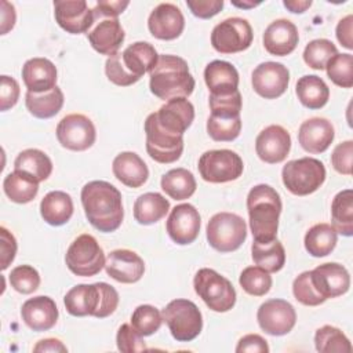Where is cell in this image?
<instances>
[{
	"label": "cell",
	"mask_w": 353,
	"mask_h": 353,
	"mask_svg": "<svg viewBox=\"0 0 353 353\" xmlns=\"http://www.w3.org/2000/svg\"><path fill=\"white\" fill-rule=\"evenodd\" d=\"M81 204L88 222L99 232L110 233L120 228L124 210L117 188L106 181H91L81 189Z\"/></svg>",
	"instance_id": "6da1fadb"
},
{
	"label": "cell",
	"mask_w": 353,
	"mask_h": 353,
	"mask_svg": "<svg viewBox=\"0 0 353 353\" xmlns=\"http://www.w3.org/2000/svg\"><path fill=\"white\" fill-rule=\"evenodd\" d=\"M159 54L148 41L130 44L123 52L109 57L105 62L106 77L116 85L128 87L156 66Z\"/></svg>",
	"instance_id": "7a4b0ae2"
},
{
	"label": "cell",
	"mask_w": 353,
	"mask_h": 353,
	"mask_svg": "<svg viewBox=\"0 0 353 353\" xmlns=\"http://www.w3.org/2000/svg\"><path fill=\"white\" fill-rule=\"evenodd\" d=\"M194 79L188 62L176 55H159L156 66L150 72V92L163 101L188 98L194 90Z\"/></svg>",
	"instance_id": "3957f363"
},
{
	"label": "cell",
	"mask_w": 353,
	"mask_h": 353,
	"mask_svg": "<svg viewBox=\"0 0 353 353\" xmlns=\"http://www.w3.org/2000/svg\"><path fill=\"white\" fill-rule=\"evenodd\" d=\"M281 208L280 194L272 186L261 183L250 190L247 211L254 241L269 243L276 239Z\"/></svg>",
	"instance_id": "277c9868"
},
{
	"label": "cell",
	"mask_w": 353,
	"mask_h": 353,
	"mask_svg": "<svg viewBox=\"0 0 353 353\" xmlns=\"http://www.w3.org/2000/svg\"><path fill=\"white\" fill-rule=\"evenodd\" d=\"M63 303L68 313L72 316L105 319L117 309L119 294L112 285L103 281L77 284L66 292Z\"/></svg>",
	"instance_id": "5b68a950"
},
{
	"label": "cell",
	"mask_w": 353,
	"mask_h": 353,
	"mask_svg": "<svg viewBox=\"0 0 353 353\" xmlns=\"http://www.w3.org/2000/svg\"><path fill=\"white\" fill-rule=\"evenodd\" d=\"M211 114L207 120V132L216 142H232L241 131V94H210Z\"/></svg>",
	"instance_id": "8992f818"
},
{
	"label": "cell",
	"mask_w": 353,
	"mask_h": 353,
	"mask_svg": "<svg viewBox=\"0 0 353 353\" xmlns=\"http://www.w3.org/2000/svg\"><path fill=\"white\" fill-rule=\"evenodd\" d=\"M281 179L288 192L295 196L314 193L325 181L324 164L313 157L290 160L281 170Z\"/></svg>",
	"instance_id": "52a82bcc"
},
{
	"label": "cell",
	"mask_w": 353,
	"mask_h": 353,
	"mask_svg": "<svg viewBox=\"0 0 353 353\" xmlns=\"http://www.w3.org/2000/svg\"><path fill=\"white\" fill-rule=\"evenodd\" d=\"M193 287L196 294L203 299L208 309L214 312H228L236 303L234 287L226 277H223L214 269H200L194 274Z\"/></svg>",
	"instance_id": "ba28073f"
},
{
	"label": "cell",
	"mask_w": 353,
	"mask_h": 353,
	"mask_svg": "<svg viewBox=\"0 0 353 353\" xmlns=\"http://www.w3.org/2000/svg\"><path fill=\"white\" fill-rule=\"evenodd\" d=\"M163 321L174 339L190 342L203 330V316L200 309L189 299H174L161 312Z\"/></svg>",
	"instance_id": "9c48e42d"
},
{
	"label": "cell",
	"mask_w": 353,
	"mask_h": 353,
	"mask_svg": "<svg viewBox=\"0 0 353 353\" xmlns=\"http://www.w3.org/2000/svg\"><path fill=\"white\" fill-rule=\"evenodd\" d=\"M208 244L219 252H232L247 239L245 221L233 212H218L207 223Z\"/></svg>",
	"instance_id": "30bf717a"
},
{
	"label": "cell",
	"mask_w": 353,
	"mask_h": 353,
	"mask_svg": "<svg viewBox=\"0 0 353 353\" xmlns=\"http://www.w3.org/2000/svg\"><path fill=\"white\" fill-rule=\"evenodd\" d=\"M105 254L97 239L91 234L77 236L69 245L65 262L68 269L81 277L95 276L105 268Z\"/></svg>",
	"instance_id": "8fae6325"
},
{
	"label": "cell",
	"mask_w": 353,
	"mask_h": 353,
	"mask_svg": "<svg viewBox=\"0 0 353 353\" xmlns=\"http://www.w3.org/2000/svg\"><path fill=\"white\" fill-rule=\"evenodd\" d=\"M200 176L211 183H225L240 178L244 170L241 157L229 149L207 150L199 159Z\"/></svg>",
	"instance_id": "7c38bea8"
},
{
	"label": "cell",
	"mask_w": 353,
	"mask_h": 353,
	"mask_svg": "<svg viewBox=\"0 0 353 353\" xmlns=\"http://www.w3.org/2000/svg\"><path fill=\"white\" fill-rule=\"evenodd\" d=\"M146 152L157 163L170 164L176 161L183 152V135L163 128L153 113L145 120Z\"/></svg>",
	"instance_id": "4fadbf2b"
},
{
	"label": "cell",
	"mask_w": 353,
	"mask_h": 353,
	"mask_svg": "<svg viewBox=\"0 0 353 353\" xmlns=\"http://www.w3.org/2000/svg\"><path fill=\"white\" fill-rule=\"evenodd\" d=\"M254 39L252 28L244 18L232 17L215 25L211 32V44L221 54H236L247 50Z\"/></svg>",
	"instance_id": "5bb4252c"
},
{
	"label": "cell",
	"mask_w": 353,
	"mask_h": 353,
	"mask_svg": "<svg viewBox=\"0 0 353 353\" xmlns=\"http://www.w3.org/2000/svg\"><path fill=\"white\" fill-rule=\"evenodd\" d=\"M58 142L74 152H83L91 148L95 142L97 132L94 123L84 114L72 113L65 116L57 125Z\"/></svg>",
	"instance_id": "9a60e30c"
},
{
	"label": "cell",
	"mask_w": 353,
	"mask_h": 353,
	"mask_svg": "<svg viewBox=\"0 0 353 353\" xmlns=\"http://www.w3.org/2000/svg\"><path fill=\"white\" fill-rule=\"evenodd\" d=\"M256 320L262 331L273 336H281L294 328L296 312L290 302L273 298L259 306Z\"/></svg>",
	"instance_id": "2e32d148"
},
{
	"label": "cell",
	"mask_w": 353,
	"mask_h": 353,
	"mask_svg": "<svg viewBox=\"0 0 353 353\" xmlns=\"http://www.w3.org/2000/svg\"><path fill=\"white\" fill-rule=\"evenodd\" d=\"M252 88L265 99L281 97L290 83V72L280 62H262L252 72Z\"/></svg>",
	"instance_id": "e0dca14e"
},
{
	"label": "cell",
	"mask_w": 353,
	"mask_h": 353,
	"mask_svg": "<svg viewBox=\"0 0 353 353\" xmlns=\"http://www.w3.org/2000/svg\"><path fill=\"white\" fill-rule=\"evenodd\" d=\"M200 214L194 205L189 203L175 205L165 222V229L170 239L179 244L186 245L193 243L200 232Z\"/></svg>",
	"instance_id": "ac0fdd59"
},
{
	"label": "cell",
	"mask_w": 353,
	"mask_h": 353,
	"mask_svg": "<svg viewBox=\"0 0 353 353\" xmlns=\"http://www.w3.org/2000/svg\"><path fill=\"white\" fill-rule=\"evenodd\" d=\"M310 281L317 294L325 301L346 294L350 287L349 272L336 262L323 263L310 270Z\"/></svg>",
	"instance_id": "d6986e66"
},
{
	"label": "cell",
	"mask_w": 353,
	"mask_h": 353,
	"mask_svg": "<svg viewBox=\"0 0 353 353\" xmlns=\"http://www.w3.org/2000/svg\"><path fill=\"white\" fill-rule=\"evenodd\" d=\"M54 17L57 23L70 34L87 32L95 21L94 11L85 0L54 1Z\"/></svg>",
	"instance_id": "ffe728a7"
},
{
	"label": "cell",
	"mask_w": 353,
	"mask_h": 353,
	"mask_svg": "<svg viewBox=\"0 0 353 353\" xmlns=\"http://www.w3.org/2000/svg\"><path fill=\"white\" fill-rule=\"evenodd\" d=\"M290 149V132L277 124H272L263 128L255 139V152L258 157L268 164H277L285 160Z\"/></svg>",
	"instance_id": "44dd1931"
},
{
	"label": "cell",
	"mask_w": 353,
	"mask_h": 353,
	"mask_svg": "<svg viewBox=\"0 0 353 353\" xmlns=\"http://www.w3.org/2000/svg\"><path fill=\"white\" fill-rule=\"evenodd\" d=\"M105 270L113 280L124 284H132L139 281L143 276L145 263L137 252L127 248H119L108 254Z\"/></svg>",
	"instance_id": "7402d4cb"
},
{
	"label": "cell",
	"mask_w": 353,
	"mask_h": 353,
	"mask_svg": "<svg viewBox=\"0 0 353 353\" xmlns=\"http://www.w3.org/2000/svg\"><path fill=\"white\" fill-rule=\"evenodd\" d=\"M148 28L159 40H174L181 36L185 28L182 11L172 3H160L148 18Z\"/></svg>",
	"instance_id": "603a6c76"
},
{
	"label": "cell",
	"mask_w": 353,
	"mask_h": 353,
	"mask_svg": "<svg viewBox=\"0 0 353 353\" xmlns=\"http://www.w3.org/2000/svg\"><path fill=\"white\" fill-rule=\"evenodd\" d=\"M153 114L163 128L183 135L194 120V108L186 98H174L167 101Z\"/></svg>",
	"instance_id": "cb8c5ba5"
},
{
	"label": "cell",
	"mask_w": 353,
	"mask_h": 353,
	"mask_svg": "<svg viewBox=\"0 0 353 353\" xmlns=\"http://www.w3.org/2000/svg\"><path fill=\"white\" fill-rule=\"evenodd\" d=\"M335 137L334 125L324 117L305 120L298 131V141L303 150L317 154L325 152Z\"/></svg>",
	"instance_id": "d4e9b609"
},
{
	"label": "cell",
	"mask_w": 353,
	"mask_h": 353,
	"mask_svg": "<svg viewBox=\"0 0 353 353\" xmlns=\"http://www.w3.org/2000/svg\"><path fill=\"white\" fill-rule=\"evenodd\" d=\"M23 323L33 331L51 330L58 320V307L52 298L39 295L23 302L21 309Z\"/></svg>",
	"instance_id": "484cf974"
},
{
	"label": "cell",
	"mask_w": 353,
	"mask_h": 353,
	"mask_svg": "<svg viewBox=\"0 0 353 353\" xmlns=\"http://www.w3.org/2000/svg\"><path fill=\"white\" fill-rule=\"evenodd\" d=\"M299 41V33L296 26L284 18L273 21L263 33L265 50L277 57L291 54Z\"/></svg>",
	"instance_id": "4316f807"
},
{
	"label": "cell",
	"mask_w": 353,
	"mask_h": 353,
	"mask_svg": "<svg viewBox=\"0 0 353 353\" xmlns=\"http://www.w3.org/2000/svg\"><path fill=\"white\" fill-rule=\"evenodd\" d=\"M88 41L92 48L102 55H114L121 47L125 33L117 18H106L95 25L88 33Z\"/></svg>",
	"instance_id": "83f0119b"
},
{
	"label": "cell",
	"mask_w": 353,
	"mask_h": 353,
	"mask_svg": "<svg viewBox=\"0 0 353 353\" xmlns=\"http://www.w3.org/2000/svg\"><path fill=\"white\" fill-rule=\"evenodd\" d=\"M22 79L30 92H46L57 87V68L47 58L28 59L22 66Z\"/></svg>",
	"instance_id": "f1b7e54d"
},
{
	"label": "cell",
	"mask_w": 353,
	"mask_h": 353,
	"mask_svg": "<svg viewBox=\"0 0 353 353\" xmlns=\"http://www.w3.org/2000/svg\"><path fill=\"white\" fill-rule=\"evenodd\" d=\"M204 81L211 95H229L239 91V72L226 61L210 62L204 69Z\"/></svg>",
	"instance_id": "f546056e"
},
{
	"label": "cell",
	"mask_w": 353,
	"mask_h": 353,
	"mask_svg": "<svg viewBox=\"0 0 353 353\" xmlns=\"http://www.w3.org/2000/svg\"><path fill=\"white\" fill-rule=\"evenodd\" d=\"M113 175L128 188L142 186L149 176V170L145 161L134 152L119 153L112 163Z\"/></svg>",
	"instance_id": "4dcf8cb0"
},
{
	"label": "cell",
	"mask_w": 353,
	"mask_h": 353,
	"mask_svg": "<svg viewBox=\"0 0 353 353\" xmlns=\"http://www.w3.org/2000/svg\"><path fill=\"white\" fill-rule=\"evenodd\" d=\"M40 214L51 226L65 225L73 215L72 197L62 190L48 192L40 203Z\"/></svg>",
	"instance_id": "1f68e13d"
},
{
	"label": "cell",
	"mask_w": 353,
	"mask_h": 353,
	"mask_svg": "<svg viewBox=\"0 0 353 353\" xmlns=\"http://www.w3.org/2000/svg\"><path fill=\"white\" fill-rule=\"evenodd\" d=\"M299 102L307 109H321L330 98V88L325 81L316 74L302 76L295 87Z\"/></svg>",
	"instance_id": "d6a6232c"
},
{
	"label": "cell",
	"mask_w": 353,
	"mask_h": 353,
	"mask_svg": "<svg viewBox=\"0 0 353 353\" xmlns=\"http://www.w3.org/2000/svg\"><path fill=\"white\" fill-rule=\"evenodd\" d=\"M170 210V201L160 193L148 192L141 194L134 203V218L141 225L159 222Z\"/></svg>",
	"instance_id": "836d02e7"
},
{
	"label": "cell",
	"mask_w": 353,
	"mask_h": 353,
	"mask_svg": "<svg viewBox=\"0 0 353 353\" xmlns=\"http://www.w3.org/2000/svg\"><path fill=\"white\" fill-rule=\"evenodd\" d=\"M63 92L57 85L46 92H30L25 95V105L30 114L37 119H50L54 117L63 106Z\"/></svg>",
	"instance_id": "e575fe53"
},
{
	"label": "cell",
	"mask_w": 353,
	"mask_h": 353,
	"mask_svg": "<svg viewBox=\"0 0 353 353\" xmlns=\"http://www.w3.org/2000/svg\"><path fill=\"white\" fill-rule=\"evenodd\" d=\"M3 190L11 201L18 204H26L37 196L39 182L30 175L14 170L4 178Z\"/></svg>",
	"instance_id": "d590c367"
},
{
	"label": "cell",
	"mask_w": 353,
	"mask_h": 353,
	"mask_svg": "<svg viewBox=\"0 0 353 353\" xmlns=\"http://www.w3.org/2000/svg\"><path fill=\"white\" fill-rule=\"evenodd\" d=\"M14 170L22 171L34 178L37 182H41L51 175L52 161L40 149H25L17 156Z\"/></svg>",
	"instance_id": "8d00e7d4"
},
{
	"label": "cell",
	"mask_w": 353,
	"mask_h": 353,
	"mask_svg": "<svg viewBox=\"0 0 353 353\" xmlns=\"http://www.w3.org/2000/svg\"><path fill=\"white\" fill-rule=\"evenodd\" d=\"M305 248L314 256L321 258L331 254L338 243V233L330 223L313 225L305 234Z\"/></svg>",
	"instance_id": "74e56055"
},
{
	"label": "cell",
	"mask_w": 353,
	"mask_h": 353,
	"mask_svg": "<svg viewBox=\"0 0 353 353\" xmlns=\"http://www.w3.org/2000/svg\"><path fill=\"white\" fill-rule=\"evenodd\" d=\"M331 221L336 233L350 237L353 234V190L345 189L335 194L331 203Z\"/></svg>",
	"instance_id": "f35d334b"
},
{
	"label": "cell",
	"mask_w": 353,
	"mask_h": 353,
	"mask_svg": "<svg viewBox=\"0 0 353 353\" xmlns=\"http://www.w3.org/2000/svg\"><path fill=\"white\" fill-rule=\"evenodd\" d=\"M163 192L174 200H186L196 192V179L186 168H174L165 172L160 181Z\"/></svg>",
	"instance_id": "ab89813d"
},
{
	"label": "cell",
	"mask_w": 353,
	"mask_h": 353,
	"mask_svg": "<svg viewBox=\"0 0 353 353\" xmlns=\"http://www.w3.org/2000/svg\"><path fill=\"white\" fill-rule=\"evenodd\" d=\"M251 254L255 265L269 273L281 270L285 263V251L277 239L269 243L254 241L251 245Z\"/></svg>",
	"instance_id": "60d3db41"
},
{
	"label": "cell",
	"mask_w": 353,
	"mask_h": 353,
	"mask_svg": "<svg viewBox=\"0 0 353 353\" xmlns=\"http://www.w3.org/2000/svg\"><path fill=\"white\" fill-rule=\"evenodd\" d=\"M314 346L320 353H350L352 345L347 336L334 325H323L314 334Z\"/></svg>",
	"instance_id": "b9f144b4"
},
{
	"label": "cell",
	"mask_w": 353,
	"mask_h": 353,
	"mask_svg": "<svg viewBox=\"0 0 353 353\" xmlns=\"http://www.w3.org/2000/svg\"><path fill=\"white\" fill-rule=\"evenodd\" d=\"M338 54L335 44L327 39H316L306 44L303 50V61L305 63L316 70L325 69L327 62Z\"/></svg>",
	"instance_id": "7bdbcfd3"
},
{
	"label": "cell",
	"mask_w": 353,
	"mask_h": 353,
	"mask_svg": "<svg viewBox=\"0 0 353 353\" xmlns=\"http://www.w3.org/2000/svg\"><path fill=\"white\" fill-rule=\"evenodd\" d=\"M241 288L254 296H263L272 288V276L259 266H247L239 277Z\"/></svg>",
	"instance_id": "ee69618b"
},
{
	"label": "cell",
	"mask_w": 353,
	"mask_h": 353,
	"mask_svg": "<svg viewBox=\"0 0 353 353\" xmlns=\"http://www.w3.org/2000/svg\"><path fill=\"white\" fill-rule=\"evenodd\" d=\"M163 317L157 307L152 305H139L131 316V325L141 336H149L161 327Z\"/></svg>",
	"instance_id": "f6af8a7d"
},
{
	"label": "cell",
	"mask_w": 353,
	"mask_h": 353,
	"mask_svg": "<svg viewBox=\"0 0 353 353\" xmlns=\"http://www.w3.org/2000/svg\"><path fill=\"white\" fill-rule=\"evenodd\" d=\"M330 80L342 87L350 88L353 85V57L352 54H336L325 65Z\"/></svg>",
	"instance_id": "bcb514c9"
},
{
	"label": "cell",
	"mask_w": 353,
	"mask_h": 353,
	"mask_svg": "<svg viewBox=\"0 0 353 353\" xmlns=\"http://www.w3.org/2000/svg\"><path fill=\"white\" fill-rule=\"evenodd\" d=\"M10 284L19 294H32L40 285V274L30 265L15 266L10 273Z\"/></svg>",
	"instance_id": "7dc6e473"
},
{
	"label": "cell",
	"mask_w": 353,
	"mask_h": 353,
	"mask_svg": "<svg viewBox=\"0 0 353 353\" xmlns=\"http://www.w3.org/2000/svg\"><path fill=\"white\" fill-rule=\"evenodd\" d=\"M292 294L298 302L305 306H317L325 302L323 296L317 294L312 281H310V270L301 273L292 283Z\"/></svg>",
	"instance_id": "c3c4849f"
},
{
	"label": "cell",
	"mask_w": 353,
	"mask_h": 353,
	"mask_svg": "<svg viewBox=\"0 0 353 353\" xmlns=\"http://www.w3.org/2000/svg\"><path fill=\"white\" fill-rule=\"evenodd\" d=\"M131 324H123L120 325L117 335H116V343L117 349L124 353H132V352H143L146 350V343Z\"/></svg>",
	"instance_id": "681fc988"
},
{
	"label": "cell",
	"mask_w": 353,
	"mask_h": 353,
	"mask_svg": "<svg viewBox=\"0 0 353 353\" xmlns=\"http://www.w3.org/2000/svg\"><path fill=\"white\" fill-rule=\"evenodd\" d=\"M352 159H353V141H345L338 143L331 154V164L334 170L343 175H352Z\"/></svg>",
	"instance_id": "f907efd6"
},
{
	"label": "cell",
	"mask_w": 353,
	"mask_h": 353,
	"mask_svg": "<svg viewBox=\"0 0 353 353\" xmlns=\"http://www.w3.org/2000/svg\"><path fill=\"white\" fill-rule=\"evenodd\" d=\"M19 98V84L14 77L3 74L0 77V109L3 112L12 108Z\"/></svg>",
	"instance_id": "816d5d0a"
},
{
	"label": "cell",
	"mask_w": 353,
	"mask_h": 353,
	"mask_svg": "<svg viewBox=\"0 0 353 353\" xmlns=\"http://www.w3.org/2000/svg\"><path fill=\"white\" fill-rule=\"evenodd\" d=\"M17 254V240L4 226L0 228V268L6 270Z\"/></svg>",
	"instance_id": "f5cc1de1"
},
{
	"label": "cell",
	"mask_w": 353,
	"mask_h": 353,
	"mask_svg": "<svg viewBox=\"0 0 353 353\" xmlns=\"http://www.w3.org/2000/svg\"><path fill=\"white\" fill-rule=\"evenodd\" d=\"M186 6L194 17L208 19L223 8V0H188Z\"/></svg>",
	"instance_id": "db71d44e"
},
{
	"label": "cell",
	"mask_w": 353,
	"mask_h": 353,
	"mask_svg": "<svg viewBox=\"0 0 353 353\" xmlns=\"http://www.w3.org/2000/svg\"><path fill=\"white\" fill-rule=\"evenodd\" d=\"M130 1L128 0H99L97 1L94 7V17L95 19L98 17H105V18H117L127 7Z\"/></svg>",
	"instance_id": "11a10c76"
},
{
	"label": "cell",
	"mask_w": 353,
	"mask_h": 353,
	"mask_svg": "<svg viewBox=\"0 0 353 353\" xmlns=\"http://www.w3.org/2000/svg\"><path fill=\"white\" fill-rule=\"evenodd\" d=\"M236 352L237 353H244V352L268 353L269 346H268V342L261 335L248 334V335H244L243 338H240V341L236 346Z\"/></svg>",
	"instance_id": "9f6ffc18"
},
{
	"label": "cell",
	"mask_w": 353,
	"mask_h": 353,
	"mask_svg": "<svg viewBox=\"0 0 353 353\" xmlns=\"http://www.w3.org/2000/svg\"><path fill=\"white\" fill-rule=\"evenodd\" d=\"M352 32H353V15L349 14L345 18H342L335 29V34L338 41L347 50L353 48V39H352Z\"/></svg>",
	"instance_id": "6f0895ef"
},
{
	"label": "cell",
	"mask_w": 353,
	"mask_h": 353,
	"mask_svg": "<svg viewBox=\"0 0 353 353\" xmlns=\"http://www.w3.org/2000/svg\"><path fill=\"white\" fill-rule=\"evenodd\" d=\"M33 352L36 353H47V352H61V353H66L68 347L57 338H46L39 341L34 346H33Z\"/></svg>",
	"instance_id": "680465c9"
},
{
	"label": "cell",
	"mask_w": 353,
	"mask_h": 353,
	"mask_svg": "<svg viewBox=\"0 0 353 353\" xmlns=\"http://www.w3.org/2000/svg\"><path fill=\"white\" fill-rule=\"evenodd\" d=\"M17 14L12 4L8 1H1V34H6L15 25Z\"/></svg>",
	"instance_id": "91938a15"
},
{
	"label": "cell",
	"mask_w": 353,
	"mask_h": 353,
	"mask_svg": "<svg viewBox=\"0 0 353 353\" xmlns=\"http://www.w3.org/2000/svg\"><path fill=\"white\" fill-rule=\"evenodd\" d=\"M283 4L288 11L295 14H302L312 6V1L310 0H284Z\"/></svg>",
	"instance_id": "94428289"
},
{
	"label": "cell",
	"mask_w": 353,
	"mask_h": 353,
	"mask_svg": "<svg viewBox=\"0 0 353 353\" xmlns=\"http://www.w3.org/2000/svg\"><path fill=\"white\" fill-rule=\"evenodd\" d=\"M232 4L236 6V7H239V8H254V7L259 6L261 1H256V3H254V1H243V3H240V1H232Z\"/></svg>",
	"instance_id": "6125c7cd"
}]
</instances>
